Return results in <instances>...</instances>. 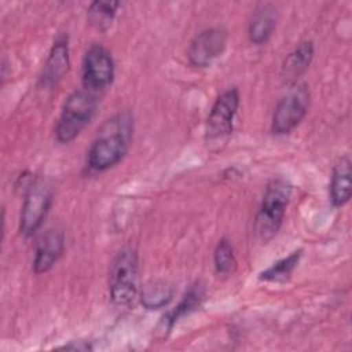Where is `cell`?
I'll return each mask as SVG.
<instances>
[{"mask_svg":"<svg viewBox=\"0 0 352 352\" xmlns=\"http://www.w3.org/2000/svg\"><path fill=\"white\" fill-rule=\"evenodd\" d=\"M120 1H94L88 7V21L98 29H106L114 19Z\"/></svg>","mask_w":352,"mask_h":352,"instance_id":"obj_18","label":"cell"},{"mask_svg":"<svg viewBox=\"0 0 352 352\" xmlns=\"http://www.w3.org/2000/svg\"><path fill=\"white\" fill-rule=\"evenodd\" d=\"M133 133V118L131 113H118L107 120L98 131L88 150V166L103 172L117 165L126 154Z\"/></svg>","mask_w":352,"mask_h":352,"instance_id":"obj_1","label":"cell"},{"mask_svg":"<svg viewBox=\"0 0 352 352\" xmlns=\"http://www.w3.org/2000/svg\"><path fill=\"white\" fill-rule=\"evenodd\" d=\"M110 298L116 305H128L138 294V254L132 248L117 253L110 268Z\"/></svg>","mask_w":352,"mask_h":352,"instance_id":"obj_4","label":"cell"},{"mask_svg":"<svg viewBox=\"0 0 352 352\" xmlns=\"http://www.w3.org/2000/svg\"><path fill=\"white\" fill-rule=\"evenodd\" d=\"M204 298H205V287L201 282H195L184 293V296L179 301V304L162 318V320L158 324V331L162 336H166L173 329V326L177 323V320L180 318L198 309L201 307Z\"/></svg>","mask_w":352,"mask_h":352,"instance_id":"obj_12","label":"cell"},{"mask_svg":"<svg viewBox=\"0 0 352 352\" xmlns=\"http://www.w3.org/2000/svg\"><path fill=\"white\" fill-rule=\"evenodd\" d=\"M292 195V184L283 177L272 179L264 191L261 205L254 217V234L261 242L274 238L283 221Z\"/></svg>","mask_w":352,"mask_h":352,"instance_id":"obj_2","label":"cell"},{"mask_svg":"<svg viewBox=\"0 0 352 352\" xmlns=\"http://www.w3.org/2000/svg\"><path fill=\"white\" fill-rule=\"evenodd\" d=\"M239 107V92L236 88L224 91L213 103L206 121L205 139L216 143L226 139L232 132L234 118Z\"/></svg>","mask_w":352,"mask_h":352,"instance_id":"obj_8","label":"cell"},{"mask_svg":"<svg viewBox=\"0 0 352 352\" xmlns=\"http://www.w3.org/2000/svg\"><path fill=\"white\" fill-rule=\"evenodd\" d=\"M62 349H73V351H89V349H92V346L88 344V342H85V341H72L70 344H67V345H63L62 346Z\"/></svg>","mask_w":352,"mask_h":352,"instance_id":"obj_20","label":"cell"},{"mask_svg":"<svg viewBox=\"0 0 352 352\" xmlns=\"http://www.w3.org/2000/svg\"><path fill=\"white\" fill-rule=\"evenodd\" d=\"M65 249V235L59 230L47 231L36 246L33 258V270L36 274H45L50 271Z\"/></svg>","mask_w":352,"mask_h":352,"instance_id":"obj_11","label":"cell"},{"mask_svg":"<svg viewBox=\"0 0 352 352\" xmlns=\"http://www.w3.org/2000/svg\"><path fill=\"white\" fill-rule=\"evenodd\" d=\"M70 58H69V44L67 37H59L50 50L43 74L40 77V84L44 88H52L56 85L65 74L69 72Z\"/></svg>","mask_w":352,"mask_h":352,"instance_id":"obj_10","label":"cell"},{"mask_svg":"<svg viewBox=\"0 0 352 352\" xmlns=\"http://www.w3.org/2000/svg\"><path fill=\"white\" fill-rule=\"evenodd\" d=\"M227 45V32L221 28H210L198 33L190 43L187 58L194 67H208L219 58Z\"/></svg>","mask_w":352,"mask_h":352,"instance_id":"obj_9","label":"cell"},{"mask_svg":"<svg viewBox=\"0 0 352 352\" xmlns=\"http://www.w3.org/2000/svg\"><path fill=\"white\" fill-rule=\"evenodd\" d=\"M301 254H302L301 249L292 252L289 256L278 260L271 267L261 271L258 274V279L265 280V282H276V283L286 282L292 276L294 268L297 267V264L301 258Z\"/></svg>","mask_w":352,"mask_h":352,"instance_id":"obj_17","label":"cell"},{"mask_svg":"<svg viewBox=\"0 0 352 352\" xmlns=\"http://www.w3.org/2000/svg\"><path fill=\"white\" fill-rule=\"evenodd\" d=\"M114 78V60L111 54L99 44L91 45L82 59L81 81L84 89L98 92L107 88Z\"/></svg>","mask_w":352,"mask_h":352,"instance_id":"obj_7","label":"cell"},{"mask_svg":"<svg viewBox=\"0 0 352 352\" xmlns=\"http://www.w3.org/2000/svg\"><path fill=\"white\" fill-rule=\"evenodd\" d=\"M309 91L304 82L294 81L286 95L278 102L272 121L271 131L275 135H287L302 121L308 111Z\"/></svg>","mask_w":352,"mask_h":352,"instance_id":"obj_5","label":"cell"},{"mask_svg":"<svg viewBox=\"0 0 352 352\" xmlns=\"http://www.w3.org/2000/svg\"><path fill=\"white\" fill-rule=\"evenodd\" d=\"M173 292V286L166 280H150L142 289L140 302L146 309H160L172 301Z\"/></svg>","mask_w":352,"mask_h":352,"instance_id":"obj_16","label":"cell"},{"mask_svg":"<svg viewBox=\"0 0 352 352\" xmlns=\"http://www.w3.org/2000/svg\"><path fill=\"white\" fill-rule=\"evenodd\" d=\"M314 58V43L302 41L283 60L282 73L290 80L298 78L311 65Z\"/></svg>","mask_w":352,"mask_h":352,"instance_id":"obj_15","label":"cell"},{"mask_svg":"<svg viewBox=\"0 0 352 352\" xmlns=\"http://www.w3.org/2000/svg\"><path fill=\"white\" fill-rule=\"evenodd\" d=\"M351 176V161L348 157H341L333 166L329 186V197L334 208H341L349 201L352 188Z\"/></svg>","mask_w":352,"mask_h":352,"instance_id":"obj_13","label":"cell"},{"mask_svg":"<svg viewBox=\"0 0 352 352\" xmlns=\"http://www.w3.org/2000/svg\"><path fill=\"white\" fill-rule=\"evenodd\" d=\"M25 186V198L19 217V231L32 236L43 224L52 202L51 188L40 179H30Z\"/></svg>","mask_w":352,"mask_h":352,"instance_id":"obj_6","label":"cell"},{"mask_svg":"<svg viewBox=\"0 0 352 352\" xmlns=\"http://www.w3.org/2000/svg\"><path fill=\"white\" fill-rule=\"evenodd\" d=\"M96 98L87 89L72 92L62 107L55 126L58 142L69 143L74 140L89 124L96 110Z\"/></svg>","mask_w":352,"mask_h":352,"instance_id":"obj_3","label":"cell"},{"mask_svg":"<svg viewBox=\"0 0 352 352\" xmlns=\"http://www.w3.org/2000/svg\"><path fill=\"white\" fill-rule=\"evenodd\" d=\"M213 264L219 275H230L235 270L236 260L234 254V248L228 239L221 238L216 245L213 253Z\"/></svg>","mask_w":352,"mask_h":352,"instance_id":"obj_19","label":"cell"},{"mask_svg":"<svg viewBox=\"0 0 352 352\" xmlns=\"http://www.w3.org/2000/svg\"><path fill=\"white\" fill-rule=\"evenodd\" d=\"M276 8L272 4H260L254 10L249 21L248 37L250 43L256 45L264 44L272 36L276 26Z\"/></svg>","mask_w":352,"mask_h":352,"instance_id":"obj_14","label":"cell"}]
</instances>
